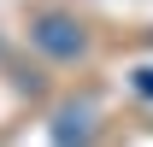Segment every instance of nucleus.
I'll list each match as a JSON object with an SVG mask.
<instances>
[{"mask_svg":"<svg viewBox=\"0 0 153 147\" xmlns=\"http://www.w3.org/2000/svg\"><path fill=\"white\" fill-rule=\"evenodd\" d=\"M135 94H147V100H153V71H135Z\"/></svg>","mask_w":153,"mask_h":147,"instance_id":"obj_3","label":"nucleus"},{"mask_svg":"<svg viewBox=\"0 0 153 147\" xmlns=\"http://www.w3.org/2000/svg\"><path fill=\"white\" fill-rule=\"evenodd\" d=\"M30 41H36L47 59H76L82 53V24L65 18V12H41V18L30 24Z\"/></svg>","mask_w":153,"mask_h":147,"instance_id":"obj_1","label":"nucleus"},{"mask_svg":"<svg viewBox=\"0 0 153 147\" xmlns=\"http://www.w3.org/2000/svg\"><path fill=\"white\" fill-rule=\"evenodd\" d=\"M53 141L59 147H88V141H94V112H88V106H59Z\"/></svg>","mask_w":153,"mask_h":147,"instance_id":"obj_2","label":"nucleus"}]
</instances>
